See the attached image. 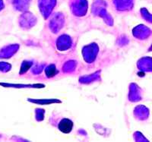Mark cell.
<instances>
[{"instance_id":"obj_1","label":"cell","mask_w":152,"mask_h":142,"mask_svg":"<svg viewBox=\"0 0 152 142\" xmlns=\"http://www.w3.org/2000/svg\"><path fill=\"white\" fill-rule=\"evenodd\" d=\"M59 129L65 134H69L72 132L73 128V122L69 119H63L59 124Z\"/></svg>"}]
</instances>
